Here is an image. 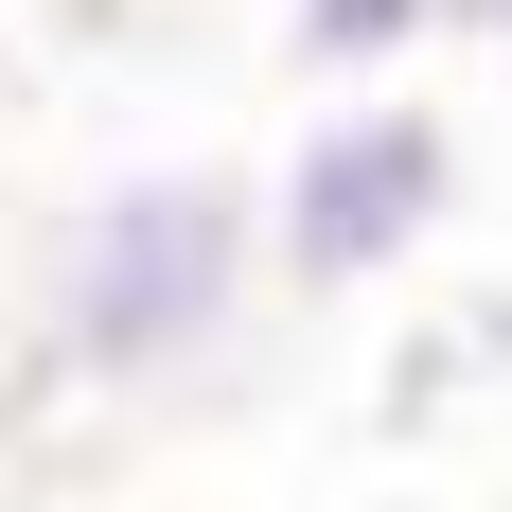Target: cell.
<instances>
[{"label": "cell", "instance_id": "1", "mask_svg": "<svg viewBox=\"0 0 512 512\" xmlns=\"http://www.w3.org/2000/svg\"><path fill=\"white\" fill-rule=\"evenodd\" d=\"M248 301H265V195L212 177V159H142L53 230L36 354L71 389H177L248 336Z\"/></svg>", "mask_w": 512, "mask_h": 512}, {"label": "cell", "instance_id": "2", "mask_svg": "<svg viewBox=\"0 0 512 512\" xmlns=\"http://www.w3.org/2000/svg\"><path fill=\"white\" fill-rule=\"evenodd\" d=\"M442 212H460V124L407 106V71H371L301 124V142L265 159V265L336 301V283H389L407 248H442Z\"/></svg>", "mask_w": 512, "mask_h": 512}, {"label": "cell", "instance_id": "3", "mask_svg": "<svg viewBox=\"0 0 512 512\" xmlns=\"http://www.w3.org/2000/svg\"><path fill=\"white\" fill-rule=\"evenodd\" d=\"M442 36V0H283V53H301L318 89H371V71H407Z\"/></svg>", "mask_w": 512, "mask_h": 512}, {"label": "cell", "instance_id": "4", "mask_svg": "<svg viewBox=\"0 0 512 512\" xmlns=\"http://www.w3.org/2000/svg\"><path fill=\"white\" fill-rule=\"evenodd\" d=\"M442 36H495L512 53V0H442Z\"/></svg>", "mask_w": 512, "mask_h": 512}]
</instances>
